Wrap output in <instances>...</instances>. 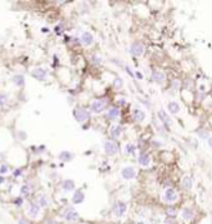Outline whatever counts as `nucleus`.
<instances>
[{
    "label": "nucleus",
    "mask_w": 212,
    "mask_h": 224,
    "mask_svg": "<svg viewBox=\"0 0 212 224\" xmlns=\"http://www.w3.org/2000/svg\"><path fill=\"white\" fill-rule=\"evenodd\" d=\"M165 79H166L165 73H162V71H160V70L154 71V80L155 81H157V83H162V81H165Z\"/></svg>",
    "instance_id": "412c9836"
},
{
    "label": "nucleus",
    "mask_w": 212,
    "mask_h": 224,
    "mask_svg": "<svg viewBox=\"0 0 212 224\" xmlns=\"http://www.w3.org/2000/svg\"><path fill=\"white\" fill-rule=\"evenodd\" d=\"M74 116L79 123H84L85 120H87L89 113H87L85 109H76L75 110V113H74Z\"/></svg>",
    "instance_id": "1a4fd4ad"
},
{
    "label": "nucleus",
    "mask_w": 212,
    "mask_h": 224,
    "mask_svg": "<svg viewBox=\"0 0 212 224\" xmlns=\"http://www.w3.org/2000/svg\"><path fill=\"white\" fill-rule=\"evenodd\" d=\"M39 213H40V205L39 204H31L30 207H29L28 209V214L29 217H31V218H36L38 215H39Z\"/></svg>",
    "instance_id": "ddd939ff"
},
{
    "label": "nucleus",
    "mask_w": 212,
    "mask_h": 224,
    "mask_svg": "<svg viewBox=\"0 0 212 224\" xmlns=\"http://www.w3.org/2000/svg\"><path fill=\"white\" fill-rule=\"evenodd\" d=\"M59 159L63 161H70L72 159V154L70 152H61L60 155H59Z\"/></svg>",
    "instance_id": "5701e85b"
},
{
    "label": "nucleus",
    "mask_w": 212,
    "mask_h": 224,
    "mask_svg": "<svg viewBox=\"0 0 212 224\" xmlns=\"http://www.w3.org/2000/svg\"><path fill=\"white\" fill-rule=\"evenodd\" d=\"M125 152H126L127 154H135V152H136V148H135V145L134 144H127L126 147H125Z\"/></svg>",
    "instance_id": "b1692460"
},
{
    "label": "nucleus",
    "mask_w": 212,
    "mask_h": 224,
    "mask_svg": "<svg viewBox=\"0 0 212 224\" xmlns=\"http://www.w3.org/2000/svg\"><path fill=\"white\" fill-rule=\"evenodd\" d=\"M8 100V97L4 95V94H0V107H4V104L6 103Z\"/></svg>",
    "instance_id": "c85d7f7f"
},
{
    "label": "nucleus",
    "mask_w": 212,
    "mask_h": 224,
    "mask_svg": "<svg viewBox=\"0 0 212 224\" xmlns=\"http://www.w3.org/2000/svg\"><path fill=\"white\" fill-rule=\"evenodd\" d=\"M84 199H85L84 193H82L81 190H77V192L74 194V197H72V203H74V204H81V203L84 201Z\"/></svg>",
    "instance_id": "f3484780"
},
{
    "label": "nucleus",
    "mask_w": 212,
    "mask_h": 224,
    "mask_svg": "<svg viewBox=\"0 0 212 224\" xmlns=\"http://www.w3.org/2000/svg\"><path fill=\"white\" fill-rule=\"evenodd\" d=\"M106 108V100L105 99H99V100H94L91 103V111L92 113H101Z\"/></svg>",
    "instance_id": "f03ea898"
},
{
    "label": "nucleus",
    "mask_w": 212,
    "mask_h": 224,
    "mask_svg": "<svg viewBox=\"0 0 212 224\" xmlns=\"http://www.w3.org/2000/svg\"><path fill=\"white\" fill-rule=\"evenodd\" d=\"M207 144H208V147L212 149V135L211 137H208V139H207Z\"/></svg>",
    "instance_id": "473e14b6"
},
{
    "label": "nucleus",
    "mask_w": 212,
    "mask_h": 224,
    "mask_svg": "<svg viewBox=\"0 0 212 224\" xmlns=\"http://www.w3.org/2000/svg\"><path fill=\"white\" fill-rule=\"evenodd\" d=\"M192 185H193V182H192V178L190 177V175H185L184 178H182V187H184L185 189H192Z\"/></svg>",
    "instance_id": "6ab92c4d"
},
{
    "label": "nucleus",
    "mask_w": 212,
    "mask_h": 224,
    "mask_svg": "<svg viewBox=\"0 0 212 224\" xmlns=\"http://www.w3.org/2000/svg\"><path fill=\"white\" fill-rule=\"evenodd\" d=\"M19 224H28V223H25V219H20L19 220Z\"/></svg>",
    "instance_id": "72a5a7b5"
},
{
    "label": "nucleus",
    "mask_w": 212,
    "mask_h": 224,
    "mask_svg": "<svg viewBox=\"0 0 212 224\" xmlns=\"http://www.w3.org/2000/svg\"><path fill=\"white\" fill-rule=\"evenodd\" d=\"M122 85H124V81H122V79H121L120 76L115 78V80H114V86H115V89H120V88H122Z\"/></svg>",
    "instance_id": "393cba45"
},
{
    "label": "nucleus",
    "mask_w": 212,
    "mask_h": 224,
    "mask_svg": "<svg viewBox=\"0 0 212 224\" xmlns=\"http://www.w3.org/2000/svg\"><path fill=\"white\" fill-rule=\"evenodd\" d=\"M119 115H120V111H119L117 108H111V109L107 111V118H109L110 120H115V119H117V118H119Z\"/></svg>",
    "instance_id": "aec40b11"
},
{
    "label": "nucleus",
    "mask_w": 212,
    "mask_h": 224,
    "mask_svg": "<svg viewBox=\"0 0 212 224\" xmlns=\"http://www.w3.org/2000/svg\"><path fill=\"white\" fill-rule=\"evenodd\" d=\"M8 172V167L6 165H1V168H0V173L1 174H4V173Z\"/></svg>",
    "instance_id": "c756f323"
},
{
    "label": "nucleus",
    "mask_w": 212,
    "mask_h": 224,
    "mask_svg": "<svg viewBox=\"0 0 212 224\" xmlns=\"http://www.w3.org/2000/svg\"><path fill=\"white\" fill-rule=\"evenodd\" d=\"M14 81L16 83L17 85H20V86L24 85V78L21 76V75H16V76L14 78Z\"/></svg>",
    "instance_id": "bb28decb"
},
{
    "label": "nucleus",
    "mask_w": 212,
    "mask_h": 224,
    "mask_svg": "<svg viewBox=\"0 0 212 224\" xmlns=\"http://www.w3.org/2000/svg\"><path fill=\"white\" fill-rule=\"evenodd\" d=\"M198 90H200V92H205V90H206V85H205V84H200V85H198Z\"/></svg>",
    "instance_id": "7c9ffc66"
},
{
    "label": "nucleus",
    "mask_w": 212,
    "mask_h": 224,
    "mask_svg": "<svg viewBox=\"0 0 212 224\" xmlns=\"http://www.w3.org/2000/svg\"><path fill=\"white\" fill-rule=\"evenodd\" d=\"M33 76L38 80H45L46 79V70L43 68H36L35 70H33Z\"/></svg>",
    "instance_id": "f8f14e48"
},
{
    "label": "nucleus",
    "mask_w": 212,
    "mask_h": 224,
    "mask_svg": "<svg viewBox=\"0 0 212 224\" xmlns=\"http://www.w3.org/2000/svg\"><path fill=\"white\" fill-rule=\"evenodd\" d=\"M29 193H30V187L29 185H24L23 188H21V194L23 195H28Z\"/></svg>",
    "instance_id": "cd10ccee"
},
{
    "label": "nucleus",
    "mask_w": 212,
    "mask_h": 224,
    "mask_svg": "<svg viewBox=\"0 0 212 224\" xmlns=\"http://www.w3.org/2000/svg\"><path fill=\"white\" fill-rule=\"evenodd\" d=\"M181 218L184 220H186V222H190L191 219L193 218V212L190 208H184L182 212H181Z\"/></svg>",
    "instance_id": "dca6fc26"
},
{
    "label": "nucleus",
    "mask_w": 212,
    "mask_h": 224,
    "mask_svg": "<svg viewBox=\"0 0 212 224\" xmlns=\"http://www.w3.org/2000/svg\"><path fill=\"white\" fill-rule=\"evenodd\" d=\"M150 163H151V159H150V156L147 154L142 153V154L138 155V164L141 167H149Z\"/></svg>",
    "instance_id": "2eb2a0df"
},
{
    "label": "nucleus",
    "mask_w": 212,
    "mask_h": 224,
    "mask_svg": "<svg viewBox=\"0 0 212 224\" xmlns=\"http://www.w3.org/2000/svg\"><path fill=\"white\" fill-rule=\"evenodd\" d=\"M177 192L173 189V188H166L165 189V192H163V194H162V200L165 201V203H175V201L177 200Z\"/></svg>",
    "instance_id": "f257e3e1"
},
{
    "label": "nucleus",
    "mask_w": 212,
    "mask_h": 224,
    "mask_svg": "<svg viewBox=\"0 0 212 224\" xmlns=\"http://www.w3.org/2000/svg\"><path fill=\"white\" fill-rule=\"evenodd\" d=\"M143 52H145V46L141 43H134L131 45V48H130V53H131L132 55H135V57L142 55Z\"/></svg>",
    "instance_id": "0eeeda50"
},
{
    "label": "nucleus",
    "mask_w": 212,
    "mask_h": 224,
    "mask_svg": "<svg viewBox=\"0 0 212 224\" xmlns=\"http://www.w3.org/2000/svg\"><path fill=\"white\" fill-rule=\"evenodd\" d=\"M132 116H134L135 120L143 121L145 120V118H146V113H145L141 108H134V110H132Z\"/></svg>",
    "instance_id": "9d476101"
},
{
    "label": "nucleus",
    "mask_w": 212,
    "mask_h": 224,
    "mask_svg": "<svg viewBox=\"0 0 212 224\" xmlns=\"http://www.w3.org/2000/svg\"><path fill=\"white\" fill-rule=\"evenodd\" d=\"M39 205L40 207H46L47 205V199H46L45 195H40V198H39Z\"/></svg>",
    "instance_id": "a878e982"
},
{
    "label": "nucleus",
    "mask_w": 212,
    "mask_h": 224,
    "mask_svg": "<svg viewBox=\"0 0 212 224\" xmlns=\"http://www.w3.org/2000/svg\"><path fill=\"white\" fill-rule=\"evenodd\" d=\"M136 224H146V223H145V222H142V220H140V222H137Z\"/></svg>",
    "instance_id": "f704fd0d"
},
{
    "label": "nucleus",
    "mask_w": 212,
    "mask_h": 224,
    "mask_svg": "<svg viewBox=\"0 0 212 224\" xmlns=\"http://www.w3.org/2000/svg\"><path fill=\"white\" fill-rule=\"evenodd\" d=\"M92 41H94V36H92L91 33L85 31V33H82V34H81V43H82L85 46L91 45Z\"/></svg>",
    "instance_id": "9b49d317"
},
{
    "label": "nucleus",
    "mask_w": 212,
    "mask_h": 224,
    "mask_svg": "<svg viewBox=\"0 0 212 224\" xmlns=\"http://www.w3.org/2000/svg\"><path fill=\"white\" fill-rule=\"evenodd\" d=\"M180 104L177 103V102H170V103L167 104V110H168V113L170 114H177L178 111H180Z\"/></svg>",
    "instance_id": "4468645a"
},
{
    "label": "nucleus",
    "mask_w": 212,
    "mask_h": 224,
    "mask_svg": "<svg viewBox=\"0 0 212 224\" xmlns=\"http://www.w3.org/2000/svg\"><path fill=\"white\" fill-rule=\"evenodd\" d=\"M126 210H127V204L126 203H124V201H117V203L115 204L114 214L117 217V218L124 217V215H125V213H126Z\"/></svg>",
    "instance_id": "7ed1b4c3"
},
{
    "label": "nucleus",
    "mask_w": 212,
    "mask_h": 224,
    "mask_svg": "<svg viewBox=\"0 0 212 224\" xmlns=\"http://www.w3.org/2000/svg\"><path fill=\"white\" fill-rule=\"evenodd\" d=\"M75 188V184L72 180H70V179H68V180H65L63 183V189L66 190V192H71V190H74Z\"/></svg>",
    "instance_id": "4be33fe9"
},
{
    "label": "nucleus",
    "mask_w": 212,
    "mask_h": 224,
    "mask_svg": "<svg viewBox=\"0 0 212 224\" xmlns=\"http://www.w3.org/2000/svg\"><path fill=\"white\" fill-rule=\"evenodd\" d=\"M64 219L68 220V222H75L79 219V213L75 210L74 208H68L65 212H64Z\"/></svg>",
    "instance_id": "39448f33"
},
{
    "label": "nucleus",
    "mask_w": 212,
    "mask_h": 224,
    "mask_svg": "<svg viewBox=\"0 0 212 224\" xmlns=\"http://www.w3.org/2000/svg\"><path fill=\"white\" fill-rule=\"evenodd\" d=\"M104 149H105V153L107 155H114L117 153V145L114 142L107 140V142H105V144H104Z\"/></svg>",
    "instance_id": "423d86ee"
},
{
    "label": "nucleus",
    "mask_w": 212,
    "mask_h": 224,
    "mask_svg": "<svg viewBox=\"0 0 212 224\" xmlns=\"http://www.w3.org/2000/svg\"><path fill=\"white\" fill-rule=\"evenodd\" d=\"M121 177L126 180H131L136 177V170L134 167H125L121 169Z\"/></svg>",
    "instance_id": "20e7f679"
},
{
    "label": "nucleus",
    "mask_w": 212,
    "mask_h": 224,
    "mask_svg": "<svg viewBox=\"0 0 212 224\" xmlns=\"http://www.w3.org/2000/svg\"><path fill=\"white\" fill-rule=\"evenodd\" d=\"M3 180H4V179L1 178V177H0V183H1V182H3Z\"/></svg>",
    "instance_id": "c9c22d12"
},
{
    "label": "nucleus",
    "mask_w": 212,
    "mask_h": 224,
    "mask_svg": "<svg viewBox=\"0 0 212 224\" xmlns=\"http://www.w3.org/2000/svg\"><path fill=\"white\" fill-rule=\"evenodd\" d=\"M136 78L142 80V79H143V74H142V73H140V71H136Z\"/></svg>",
    "instance_id": "2f4dec72"
},
{
    "label": "nucleus",
    "mask_w": 212,
    "mask_h": 224,
    "mask_svg": "<svg viewBox=\"0 0 212 224\" xmlns=\"http://www.w3.org/2000/svg\"><path fill=\"white\" fill-rule=\"evenodd\" d=\"M110 135L112 138H119L121 135V126L117 125V124L111 125V128H110Z\"/></svg>",
    "instance_id": "a211bd4d"
},
{
    "label": "nucleus",
    "mask_w": 212,
    "mask_h": 224,
    "mask_svg": "<svg viewBox=\"0 0 212 224\" xmlns=\"http://www.w3.org/2000/svg\"><path fill=\"white\" fill-rule=\"evenodd\" d=\"M157 116H159V119H160L163 124L166 126H171L172 125V120H171V116H168V114H167L165 110L160 109L159 111H157Z\"/></svg>",
    "instance_id": "6e6552de"
}]
</instances>
